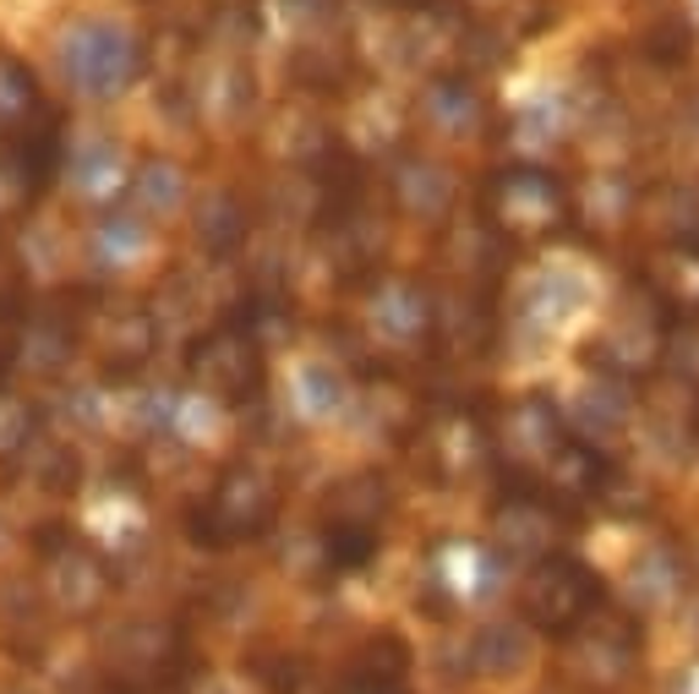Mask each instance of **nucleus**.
<instances>
[{
    "label": "nucleus",
    "mask_w": 699,
    "mask_h": 694,
    "mask_svg": "<svg viewBox=\"0 0 699 694\" xmlns=\"http://www.w3.org/2000/svg\"><path fill=\"white\" fill-rule=\"evenodd\" d=\"M66 66L88 94H115L110 83H121V72H126V39L115 28H88L83 45L66 50Z\"/></svg>",
    "instance_id": "nucleus-1"
}]
</instances>
